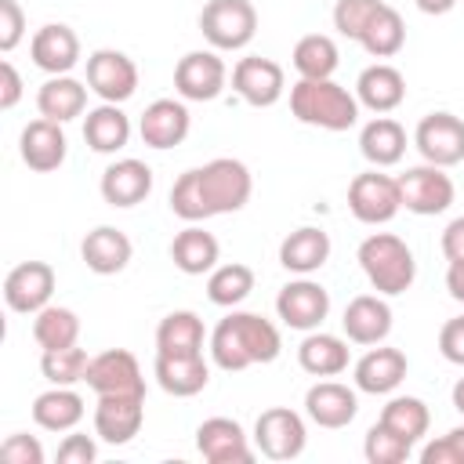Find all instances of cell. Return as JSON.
<instances>
[{
	"label": "cell",
	"mask_w": 464,
	"mask_h": 464,
	"mask_svg": "<svg viewBox=\"0 0 464 464\" xmlns=\"http://www.w3.org/2000/svg\"><path fill=\"white\" fill-rule=\"evenodd\" d=\"M283 348V337L272 319L257 312H228L210 334V359L225 373H239L257 362H272Z\"/></svg>",
	"instance_id": "obj_1"
},
{
	"label": "cell",
	"mask_w": 464,
	"mask_h": 464,
	"mask_svg": "<svg viewBox=\"0 0 464 464\" xmlns=\"http://www.w3.org/2000/svg\"><path fill=\"white\" fill-rule=\"evenodd\" d=\"M290 112L319 130H348L359 123V98L341 87L334 76L330 80H297L290 87Z\"/></svg>",
	"instance_id": "obj_2"
},
{
	"label": "cell",
	"mask_w": 464,
	"mask_h": 464,
	"mask_svg": "<svg viewBox=\"0 0 464 464\" xmlns=\"http://www.w3.org/2000/svg\"><path fill=\"white\" fill-rule=\"evenodd\" d=\"M359 268L366 272L370 286L384 297H395V294H406L417 279V261H413V250L392 236V232H373L359 243Z\"/></svg>",
	"instance_id": "obj_3"
},
{
	"label": "cell",
	"mask_w": 464,
	"mask_h": 464,
	"mask_svg": "<svg viewBox=\"0 0 464 464\" xmlns=\"http://www.w3.org/2000/svg\"><path fill=\"white\" fill-rule=\"evenodd\" d=\"M196 181H199V196H203L207 218L243 210L250 192H254V178H250L246 163L232 160V156H218V160L196 167Z\"/></svg>",
	"instance_id": "obj_4"
},
{
	"label": "cell",
	"mask_w": 464,
	"mask_h": 464,
	"mask_svg": "<svg viewBox=\"0 0 464 464\" xmlns=\"http://www.w3.org/2000/svg\"><path fill=\"white\" fill-rule=\"evenodd\" d=\"M199 33L214 51H243L257 33V7L250 0H207Z\"/></svg>",
	"instance_id": "obj_5"
},
{
	"label": "cell",
	"mask_w": 464,
	"mask_h": 464,
	"mask_svg": "<svg viewBox=\"0 0 464 464\" xmlns=\"http://www.w3.org/2000/svg\"><path fill=\"white\" fill-rule=\"evenodd\" d=\"M399 199L410 214H420V218H431V214H442L450 210L457 188H453V178L446 174V167H435V163H420V167H406L399 178Z\"/></svg>",
	"instance_id": "obj_6"
},
{
	"label": "cell",
	"mask_w": 464,
	"mask_h": 464,
	"mask_svg": "<svg viewBox=\"0 0 464 464\" xmlns=\"http://www.w3.org/2000/svg\"><path fill=\"white\" fill-rule=\"evenodd\" d=\"M348 210L362 225H388L402 210L399 181L392 174H381V167L355 174L348 185Z\"/></svg>",
	"instance_id": "obj_7"
},
{
	"label": "cell",
	"mask_w": 464,
	"mask_h": 464,
	"mask_svg": "<svg viewBox=\"0 0 464 464\" xmlns=\"http://www.w3.org/2000/svg\"><path fill=\"white\" fill-rule=\"evenodd\" d=\"M304 442H308L304 420L290 406H272L254 420V446L268 460H294L304 453Z\"/></svg>",
	"instance_id": "obj_8"
},
{
	"label": "cell",
	"mask_w": 464,
	"mask_h": 464,
	"mask_svg": "<svg viewBox=\"0 0 464 464\" xmlns=\"http://www.w3.org/2000/svg\"><path fill=\"white\" fill-rule=\"evenodd\" d=\"M87 87L112 105H123L127 98H134L138 91V65L112 47H98L94 54H87Z\"/></svg>",
	"instance_id": "obj_9"
},
{
	"label": "cell",
	"mask_w": 464,
	"mask_h": 464,
	"mask_svg": "<svg viewBox=\"0 0 464 464\" xmlns=\"http://www.w3.org/2000/svg\"><path fill=\"white\" fill-rule=\"evenodd\" d=\"M413 145L424 163L457 167L464 160V120L453 112H428L413 130Z\"/></svg>",
	"instance_id": "obj_10"
},
{
	"label": "cell",
	"mask_w": 464,
	"mask_h": 464,
	"mask_svg": "<svg viewBox=\"0 0 464 464\" xmlns=\"http://www.w3.org/2000/svg\"><path fill=\"white\" fill-rule=\"evenodd\" d=\"M225 80H228V69L214 47L188 51L174 65V91L181 94V102H214L225 91Z\"/></svg>",
	"instance_id": "obj_11"
},
{
	"label": "cell",
	"mask_w": 464,
	"mask_h": 464,
	"mask_svg": "<svg viewBox=\"0 0 464 464\" xmlns=\"http://www.w3.org/2000/svg\"><path fill=\"white\" fill-rule=\"evenodd\" d=\"M83 381L94 395H145L141 366L127 348H109V352L91 355Z\"/></svg>",
	"instance_id": "obj_12"
},
{
	"label": "cell",
	"mask_w": 464,
	"mask_h": 464,
	"mask_svg": "<svg viewBox=\"0 0 464 464\" xmlns=\"http://www.w3.org/2000/svg\"><path fill=\"white\" fill-rule=\"evenodd\" d=\"M276 312L290 330H319L323 319L330 315V294H326L323 283L301 276V279H294L279 290Z\"/></svg>",
	"instance_id": "obj_13"
},
{
	"label": "cell",
	"mask_w": 464,
	"mask_h": 464,
	"mask_svg": "<svg viewBox=\"0 0 464 464\" xmlns=\"http://www.w3.org/2000/svg\"><path fill=\"white\" fill-rule=\"evenodd\" d=\"M51 294H54V268L47 261H22L4 279V301L11 312L22 315H36L40 308H47Z\"/></svg>",
	"instance_id": "obj_14"
},
{
	"label": "cell",
	"mask_w": 464,
	"mask_h": 464,
	"mask_svg": "<svg viewBox=\"0 0 464 464\" xmlns=\"http://www.w3.org/2000/svg\"><path fill=\"white\" fill-rule=\"evenodd\" d=\"M232 87L236 94L254 105V109H268L283 98L286 91V76H283V65L272 62V58H261V54H250V58H239L236 69H232Z\"/></svg>",
	"instance_id": "obj_15"
},
{
	"label": "cell",
	"mask_w": 464,
	"mask_h": 464,
	"mask_svg": "<svg viewBox=\"0 0 464 464\" xmlns=\"http://www.w3.org/2000/svg\"><path fill=\"white\" fill-rule=\"evenodd\" d=\"M196 450L210 464H250L254 460V446L243 424L232 417H207L196 428Z\"/></svg>",
	"instance_id": "obj_16"
},
{
	"label": "cell",
	"mask_w": 464,
	"mask_h": 464,
	"mask_svg": "<svg viewBox=\"0 0 464 464\" xmlns=\"http://www.w3.org/2000/svg\"><path fill=\"white\" fill-rule=\"evenodd\" d=\"M145 424V395H98L94 435L109 446L130 442Z\"/></svg>",
	"instance_id": "obj_17"
},
{
	"label": "cell",
	"mask_w": 464,
	"mask_h": 464,
	"mask_svg": "<svg viewBox=\"0 0 464 464\" xmlns=\"http://www.w3.org/2000/svg\"><path fill=\"white\" fill-rule=\"evenodd\" d=\"M18 152H22V163L36 174H51L65 163V152H69V141H65V130L62 123L40 116L33 123L22 127V138H18Z\"/></svg>",
	"instance_id": "obj_18"
},
{
	"label": "cell",
	"mask_w": 464,
	"mask_h": 464,
	"mask_svg": "<svg viewBox=\"0 0 464 464\" xmlns=\"http://www.w3.org/2000/svg\"><path fill=\"white\" fill-rule=\"evenodd\" d=\"M192 116L185 109V102L178 98H156L152 105H145L141 120H138V134L149 149H174L188 138Z\"/></svg>",
	"instance_id": "obj_19"
},
{
	"label": "cell",
	"mask_w": 464,
	"mask_h": 464,
	"mask_svg": "<svg viewBox=\"0 0 464 464\" xmlns=\"http://www.w3.org/2000/svg\"><path fill=\"white\" fill-rule=\"evenodd\" d=\"M304 413L312 424L319 428H348L359 413V399H355V388L341 384V381H319L304 392Z\"/></svg>",
	"instance_id": "obj_20"
},
{
	"label": "cell",
	"mask_w": 464,
	"mask_h": 464,
	"mask_svg": "<svg viewBox=\"0 0 464 464\" xmlns=\"http://www.w3.org/2000/svg\"><path fill=\"white\" fill-rule=\"evenodd\" d=\"M29 54H33V65L44 69L47 76H65L80 62V36L62 22L40 25L29 40Z\"/></svg>",
	"instance_id": "obj_21"
},
{
	"label": "cell",
	"mask_w": 464,
	"mask_h": 464,
	"mask_svg": "<svg viewBox=\"0 0 464 464\" xmlns=\"http://www.w3.org/2000/svg\"><path fill=\"white\" fill-rule=\"evenodd\" d=\"M152 192V167L123 156L102 170V199L109 207H138Z\"/></svg>",
	"instance_id": "obj_22"
},
{
	"label": "cell",
	"mask_w": 464,
	"mask_h": 464,
	"mask_svg": "<svg viewBox=\"0 0 464 464\" xmlns=\"http://www.w3.org/2000/svg\"><path fill=\"white\" fill-rule=\"evenodd\" d=\"M344 337L352 344H381L392 334V308L384 301V294H359L348 301L344 315H341Z\"/></svg>",
	"instance_id": "obj_23"
},
{
	"label": "cell",
	"mask_w": 464,
	"mask_h": 464,
	"mask_svg": "<svg viewBox=\"0 0 464 464\" xmlns=\"http://www.w3.org/2000/svg\"><path fill=\"white\" fill-rule=\"evenodd\" d=\"M130 254H134V246H130L127 232L116 228V225H98L80 243V257H83V265L94 276H116V272H123L130 265Z\"/></svg>",
	"instance_id": "obj_24"
},
{
	"label": "cell",
	"mask_w": 464,
	"mask_h": 464,
	"mask_svg": "<svg viewBox=\"0 0 464 464\" xmlns=\"http://www.w3.org/2000/svg\"><path fill=\"white\" fill-rule=\"evenodd\" d=\"M406 370H410V362H406V355H402L399 348L373 344V348L355 362L352 377H355V388H359V392H366V395H388V392H395V388L402 384Z\"/></svg>",
	"instance_id": "obj_25"
},
{
	"label": "cell",
	"mask_w": 464,
	"mask_h": 464,
	"mask_svg": "<svg viewBox=\"0 0 464 464\" xmlns=\"http://www.w3.org/2000/svg\"><path fill=\"white\" fill-rule=\"evenodd\" d=\"M355 98H359V105H366L370 112L384 116V112H392V109L402 105V98H406V76H402L395 65H388V62H373V65H366V69L359 72V80H355Z\"/></svg>",
	"instance_id": "obj_26"
},
{
	"label": "cell",
	"mask_w": 464,
	"mask_h": 464,
	"mask_svg": "<svg viewBox=\"0 0 464 464\" xmlns=\"http://www.w3.org/2000/svg\"><path fill=\"white\" fill-rule=\"evenodd\" d=\"M152 373H156V384L174 399L199 395L210 381V366L203 355H156Z\"/></svg>",
	"instance_id": "obj_27"
},
{
	"label": "cell",
	"mask_w": 464,
	"mask_h": 464,
	"mask_svg": "<svg viewBox=\"0 0 464 464\" xmlns=\"http://www.w3.org/2000/svg\"><path fill=\"white\" fill-rule=\"evenodd\" d=\"M203 344H207V326L188 308L167 312L156 326V355H203Z\"/></svg>",
	"instance_id": "obj_28"
},
{
	"label": "cell",
	"mask_w": 464,
	"mask_h": 464,
	"mask_svg": "<svg viewBox=\"0 0 464 464\" xmlns=\"http://www.w3.org/2000/svg\"><path fill=\"white\" fill-rule=\"evenodd\" d=\"M330 261V236L315 225H304V228H294L283 243H279V265L286 272H297V276H312L319 272L323 265Z\"/></svg>",
	"instance_id": "obj_29"
},
{
	"label": "cell",
	"mask_w": 464,
	"mask_h": 464,
	"mask_svg": "<svg viewBox=\"0 0 464 464\" xmlns=\"http://www.w3.org/2000/svg\"><path fill=\"white\" fill-rule=\"evenodd\" d=\"M297 362L312 377H337L348 370V341L337 334L308 330V337L297 348Z\"/></svg>",
	"instance_id": "obj_30"
},
{
	"label": "cell",
	"mask_w": 464,
	"mask_h": 464,
	"mask_svg": "<svg viewBox=\"0 0 464 464\" xmlns=\"http://www.w3.org/2000/svg\"><path fill=\"white\" fill-rule=\"evenodd\" d=\"M33 420L44 431H72L83 420V399L69 384H51L33 399Z\"/></svg>",
	"instance_id": "obj_31"
},
{
	"label": "cell",
	"mask_w": 464,
	"mask_h": 464,
	"mask_svg": "<svg viewBox=\"0 0 464 464\" xmlns=\"http://www.w3.org/2000/svg\"><path fill=\"white\" fill-rule=\"evenodd\" d=\"M87 91L91 87H83L69 72L65 76H51L36 91V109H40V116H47L54 123H69L87 109Z\"/></svg>",
	"instance_id": "obj_32"
},
{
	"label": "cell",
	"mask_w": 464,
	"mask_h": 464,
	"mask_svg": "<svg viewBox=\"0 0 464 464\" xmlns=\"http://www.w3.org/2000/svg\"><path fill=\"white\" fill-rule=\"evenodd\" d=\"M83 141L94 152H102V156L120 152L130 141V120H127V112L120 105H112V102H102L83 120Z\"/></svg>",
	"instance_id": "obj_33"
},
{
	"label": "cell",
	"mask_w": 464,
	"mask_h": 464,
	"mask_svg": "<svg viewBox=\"0 0 464 464\" xmlns=\"http://www.w3.org/2000/svg\"><path fill=\"white\" fill-rule=\"evenodd\" d=\"M218 257H221V246L218 239L199 228V225H188L174 236L170 243V261L174 268H181L185 276H203V272H214L218 268Z\"/></svg>",
	"instance_id": "obj_34"
},
{
	"label": "cell",
	"mask_w": 464,
	"mask_h": 464,
	"mask_svg": "<svg viewBox=\"0 0 464 464\" xmlns=\"http://www.w3.org/2000/svg\"><path fill=\"white\" fill-rule=\"evenodd\" d=\"M359 152L373 167H395L406 152V130L392 116H377L359 130Z\"/></svg>",
	"instance_id": "obj_35"
},
{
	"label": "cell",
	"mask_w": 464,
	"mask_h": 464,
	"mask_svg": "<svg viewBox=\"0 0 464 464\" xmlns=\"http://www.w3.org/2000/svg\"><path fill=\"white\" fill-rule=\"evenodd\" d=\"M337 44L326 33H308L294 44V69L301 80H330L337 69Z\"/></svg>",
	"instance_id": "obj_36"
},
{
	"label": "cell",
	"mask_w": 464,
	"mask_h": 464,
	"mask_svg": "<svg viewBox=\"0 0 464 464\" xmlns=\"http://www.w3.org/2000/svg\"><path fill=\"white\" fill-rule=\"evenodd\" d=\"M381 424H388L395 435H402L406 442H420L428 435L431 424V410L424 406V399L417 395H395L384 402L381 410Z\"/></svg>",
	"instance_id": "obj_37"
},
{
	"label": "cell",
	"mask_w": 464,
	"mask_h": 464,
	"mask_svg": "<svg viewBox=\"0 0 464 464\" xmlns=\"http://www.w3.org/2000/svg\"><path fill=\"white\" fill-rule=\"evenodd\" d=\"M254 290V268L243 265V261H232V265H218L210 276H207V297L218 304V308H236L250 297Z\"/></svg>",
	"instance_id": "obj_38"
},
{
	"label": "cell",
	"mask_w": 464,
	"mask_h": 464,
	"mask_svg": "<svg viewBox=\"0 0 464 464\" xmlns=\"http://www.w3.org/2000/svg\"><path fill=\"white\" fill-rule=\"evenodd\" d=\"M359 44H362L366 54H373V58H392V54H399L402 44H406V22H402V14H399L392 4H384V7L373 14V22L366 25V33L359 36Z\"/></svg>",
	"instance_id": "obj_39"
},
{
	"label": "cell",
	"mask_w": 464,
	"mask_h": 464,
	"mask_svg": "<svg viewBox=\"0 0 464 464\" xmlns=\"http://www.w3.org/2000/svg\"><path fill=\"white\" fill-rule=\"evenodd\" d=\"M33 337L36 344L47 352V348H69L80 341V319L72 308H62V304H47L36 312L33 319Z\"/></svg>",
	"instance_id": "obj_40"
},
{
	"label": "cell",
	"mask_w": 464,
	"mask_h": 464,
	"mask_svg": "<svg viewBox=\"0 0 464 464\" xmlns=\"http://www.w3.org/2000/svg\"><path fill=\"white\" fill-rule=\"evenodd\" d=\"M87 366H91V355L76 344L69 348H47L40 355V373L51 381V384H80L87 377Z\"/></svg>",
	"instance_id": "obj_41"
},
{
	"label": "cell",
	"mask_w": 464,
	"mask_h": 464,
	"mask_svg": "<svg viewBox=\"0 0 464 464\" xmlns=\"http://www.w3.org/2000/svg\"><path fill=\"white\" fill-rule=\"evenodd\" d=\"M410 450H413V442H406L402 435H395L388 424H373L370 431H366V439H362V453H366V460L370 464H402L406 457H410Z\"/></svg>",
	"instance_id": "obj_42"
},
{
	"label": "cell",
	"mask_w": 464,
	"mask_h": 464,
	"mask_svg": "<svg viewBox=\"0 0 464 464\" xmlns=\"http://www.w3.org/2000/svg\"><path fill=\"white\" fill-rule=\"evenodd\" d=\"M381 7H384V0H337L334 4V29L348 40H359Z\"/></svg>",
	"instance_id": "obj_43"
},
{
	"label": "cell",
	"mask_w": 464,
	"mask_h": 464,
	"mask_svg": "<svg viewBox=\"0 0 464 464\" xmlns=\"http://www.w3.org/2000/svg\"><path fill=\"white\" fill-rule=\"evenodd\" d=\"M420 464H464V424L450 428L442 439L420 450Z\"/></svg>",
	"instance_id": "obj_44"
},
{
	"label": "cell",
	"mask_w": 464,
	"mask_h": 464,
	"mask_svg": "<svg viewBox=\"0 0 464 464\" xmlns=\"http://www.w3.org/2000/svg\"><path fill=\"white\" fill-rule=\"evenodd\" d=\"M0 460L4 464H44V446L36 435H25V431H14L4 439L0 446Z\"/></svg>",
	"instance_id": "obj_45"
},
{
	"label": "cell",
	"mask_w": 464,
	"mask_h": 464,
	"mask_svg": "<svg viewBox=\"0 0 464 464\" xmlns=\"http://www.w3.org/2000/svg\"><path fill=\"white\" fill-rule=\"evenodd\" d=\"M25 36V11L18 0H0V51L11 54Z\"/></svg>",
	"instance_id": "obj_46"
},
{
	"label": "cell",
	"mask_w": 464,
	"mask_h": 464,
	"mask_svg": "<svg viewBox=\"0 0 464 464\" xmlns=\"http://www.w3.org/2000/svg\"><path fill=\"white\" fill-rule=\"evenodd\" d=\"M58 464H94V457H98V446H94V439L91 435H80V431H72V435H65L62 442H58Z\"/></svg>",
	"instance_id": "obj_47"
},
{
	"label": "cell",
	"mask_w": 464,
	"mask_h": 464,
	"mask_svg": "<svg viewBox=\"0 0 464 464\" xmlns=\"http://www.w3.org/2000/svg\"><path fill=\"white\" fill-rule=\"evenodd\" d=\"M439 352H442L446 362L464 366V315L450 319V323L439 330Z\"/></svg>",
	"instance_id": "obj_48"
},
{
	"label": "cell",
	"mask_w": 464,
	"mask_h": 464,
	"mask_svg": "<svg viewBox=\"0 0 464 464\" xmlns=\"http://www.w3.org/2000/svg\"><path fill=\"white\" fill-rule=\"evenodd\" d=\"M18 98H22V76H18V69L4 58V62H0V109H14Z\"/></svg>",
	"instance_id": "obj_49"
},
{
	"label": "cell",
	"mask_w": 464,
	"mask_h": 464,
	"mask_svg": "<svg viewBox=\"0 0 464 464\" xmlns=\"http://www.w3.org/2000/svg\"><path fill=\"white\" fill-rule=\"evenodd\" d=\"M442 254H446V261H464V214L460 218H453L446 228H442Z\"/></svg>",
	"instance_id": "obj_50"
},
{
	"label": "cell",
	"mask_w": 464,
	"mask_h": 464,
	"mask_svg": "<svg viewBox=\"0 0 464 464\" xmlns=\"http://www.w3.org/2000/svg\"><path fill=\"white\" fill-rule=\"evenodd\" d=\"M446 290H450L453 301L464 304V261H450V268H446Z\"/></svg>",
	"instance_id": "obj_51"
},
{
	"label": "cell",
	"mask_w": 464,
	"mask_h": 464,
	"mask_svg": "<svg viewBox=\"0 0 464 464\" xmlns=\"http://www.w3.org/2000/svg\"><path fill=\"white\" fill-rule=\"evenodd\" d=\"M424 14H450L457 7V0H413Z\"/></svg>",
	"instance_id": "obj_52"
},
{
	"label": "cell",
	"mask_w": 464,
	"mask_h": 464,
	"mask_svg": "<svg viewBox=\"0 0 464 464\" xmlns=\"http://www.w3.org/2000/svg\"><path fill=\"white\" fill-rule=\"evenodd\" d=\"M453 406H457V410L464 413V377H460V381L453 384Z\"/></svg>",
	"instance_id": "obj_53"
}]
</instances>
